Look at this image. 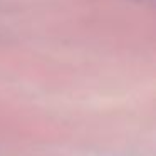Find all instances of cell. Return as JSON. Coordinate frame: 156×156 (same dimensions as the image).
I'll use <instances>...</instances> for the list:
<instances>
[{"instance_id": "1", "label": "cell", "mask_w": 156, "mask_h": 156, "mask_svg": "<svg viewBox=\"0 0 156 156\" xmlns=\"http://www.w3.org/2000/svg\"><path fill=\"white\" fill-rule=\"evenodd\" d=\"M138 2H146V0H138Z\"/></svg>"}]
</instances>
